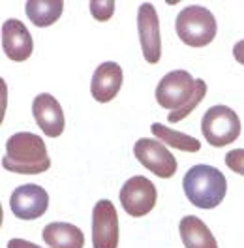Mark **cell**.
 I'll return each mask as SVG.
<instances>
[{
	"label": "cell",
	"mask_w": 244,
	"mask_h": 248,
	"mask_svg": "<svg viewBox=\"0 0 244 248\" xmlns=\"http://www.w3.org/2000/svg\"><path fill=\"white\" fill-rule=\"evenodd\" d=\"M2 168L19 175H38L51 168L44 140L30 132H17L6 141Z\"/></svg>",
	"instance_id": "cell-1"
},
{
	"label": "cell",
	"mask_w": 244,
	"mask_h": 248,
	"mask_svg": "<svg viewBox=\"0 0 244 248\" xmlns=\"http://www.w3.org/2000/svg\"><path fill=\"white\" fill-rule=\"evenodd\" d=\"M188 202L198 209H214L228 194V179L218 168L198 164L186 171L183 179Z\"/></svg>",
	"instance_id": "cell-2"
},
{
	"label": "cell",
	"mask_w": 244,
	"mask_h": 248,
	"mask_svg": "<svg viewBox=\"0 0 244 248\" xmlns=\"http://www.w3.org/2000/svg\"><path fill=\"white\" fill-rule=\"evenodd\" d=\"M175 31L186 46L205 47L216 38L218 25L211 10L203 6H188L177 16Z\"/></svg>",
	"instance_id": "cell-3"
},
{
	"label": "cell",
	"mask_w": 244,
	"mask_h": 248,
	"mask_svg": "<svg viewBox=\"0 0 244 248\" xmlns=\"http://www.w3.org/2000/svg\"><path fill=\"white\" fill-rule=\"evenodd\" d=\"M241 119L239 115L228 106H213L207 109L201 121V132L205 140L213 147H226L241 136Z\"/></svg>",
	"instance_id": "cell-4"
},
{
	"label": "cell",
	"mask_w": 244,
	"mask_h": 248,
	"mask_svg": "<svg viewBox=\"0 0 244 248\" xmlns=\"http://www.w3.org/2000/svg\"><path fill=\"white\" fill-rule=\"evenodd\" d=\"M196 94V79L186 70H173L160 79L156 87V102L169 113L183 111Z\"/></svg>",
	"instance_id": "cell-5"
},
{
	"label": "cell",
	"mask_w": 244,
	"mask_h": 248,
	"mask_svg": "<svg viewBox=\"0 0 244 248\" xmlns=\"http://www.w3.org/2000/svg\"><path fill=\"white\" fill-rule=\"evenodd\" d=\"M119 200H121V205L124 207L126 215L141 218L154 209L156 200H158V192H156L152 181H149L143 175H134L122 185Z\"/></svg>",
	"instance_id": "cell-6"
},
{
	"label": "cell",
	"mask_w": 244,
	"mask_h": 248,
	"mask_svg": "<svg viewBox=\"0 0 244 248\" xmlns=\"http://www.w3.org/2000/svg\"><path fill=\"white\" fill-rule=\"evenodd\" d=\"M134 155L143 168L152 171L160 179H171L179 168L177 158L160 140H152V138L139 140L134 145Z\"/></svg>",
	"instance_id": "cell-7"
},
{
	"label": "cell",
	"mask_w": 244,
	"mask_h": 248,
	"mask_svg": "<svg viewBox=\"0 0 244 248\" xmlns=\"http://www.w3.org/2000/svg\"><path fill=\"white\" fill-rule=\"evenodd\" d=\"M92 247L119 248V215L109 200H100L92 209Z\"/></svg>",
	"instance_id": "cell-8"
},
{
	"label": "cell",
	"mask_w": 244,
	"mask_h": 248,
	"mask_svg": "<svg viewBox=\"0 0 244 248\" xmlns=\"http://www.w3.org/2000/svg\"><path fill=\"white\" fill-rule=\"evenodd\" d=\"M139 42L143 49V59L149 64H158L162 59V38H160V19L151 2L141 4L137 10Z\"/></svg>",
	"instance_id": "cell-9"
},
{
	"label": "cell",
	"mask_w": 244,
	"mask_h": 248,
	"mask_svg": "<svg viewBox=\"0 0 244 248\" xmlns=\"http://www.w3.org/2000/svg\"><path fill=\"white\" fill-rule=\"evenodd\" d=\"M49 207V194L38 185L17 186L10 198V209L19 220H36L44 217Z\"/></svg>",
	"instance_id": "cell-10"
},
{
	"label": "cell",
	"mask_w": 244,
	"mask_h": 248,
	"mask_svg": "<svg viewBox=\"0 0 244 248\" xmlns=\"http://www.w3.org/2000/svg\"><path fill=\"white\" fill-rule=\"evenodd\" d=\"M32 115L34 121L40 126V130L49 138H59L64 132V111L59 100L51 94H38L32 102Z\"/></svg>",
	"instance_id": "cell-11"
},
{
	"label": "cell",
	"mask_w": 244,
	"mask_h": 248,
	"mask_svg": "<svg viewBox=\"0 0 244 248\" xmlns=\"http://www.w3.org/2000/svg\"><path fill=\"white\" fill-rule=\"evenodd\" d=\"M2 49L6 57L14 62H25L34 51L29 29L19 19H8L2 25Z\"/></svg>",
	"instance_id": "cell-12"
},
{
	"label": "cell",
	"mask_w": 244,
	"mask_h": 248,
	"mask_svg": "<svg viewBox=\"0 0 244 248\" xmlns=\"http://www.w3.org/2000/svg\"><path fill=\"white\" fill-rule=\"evenodd\" d=\"M122 81H124V74H122V68L117 62L107 61L104 64H100L94 70V76L91 81L92 98L100 104L111 102L121 91Z\"/></svg>",
	"instance_id": "cell-13"
},
{
	"label": "cell",
	"mask_w": 244,
	"mask_h": 248,
	"mask_svg": "<svg viewBox=\"0 0 244 248\" xmlns=\"http://www.w3.org/2000/svg\"><path fill=\"white\" fill-rule=\"evenodd\" d=\"M42 237L49 248H83L85 235L83 232L68 222H51L42 232Z\"/></svg>",
	"instance_id": "cell-14"
},
{
	"label": "cell",
	"mask_w": 244,
	"mask_h": 248,
	"mask_svg": "<svg viewBox=\"0 0 244 248\" xmlns=\"http://www.w3.org/2000/svg\"><path fill=\"white\" fill-rule=\"evenodd\" d=\"M179 232L186 248H218V243L209 226L194 215H188L181 220Z\"/></svg>",
	"instance_id": "cell-15"
},
{
	"label": "cell",
	"mask_w": 244,
	"mask_h": 248,
	"mask_svg": "<svg viewBox=\"0 0 244 248\" xmlns=\"http://www.w3.org/2000/svg\"><path fill=\"white\" fill-rule=\"evenodd\" d=\"M25 12L32 25L44 29V27H51L61 19L64 12V2L62 0H29L25 6Z\"/></svg>",
	"instance_id": "cell-16"
},
{
	"label": "cell",
	"mask_w": 244,
	"mask_h": 248,
	"mask_svg": "<svg viewBox=\"0 0 244 248\" xmlns=\"http://www.w3.org/2000/svg\"><path fill=\"white\" fill-rule=\"evenodd\" d=\"M151 132L164 145L173 147V149H179V151H184V153H199V149H201V141L198 138H192L188 134L177 132V130L168 128V126H164V124L160 123H154L151 126Z\"/></svg>",
	"instance_id": "cell-17"
},
{
	"label": "cell",
	"mask_w": 244,
	"mask_h": 248,
	"mask_svg": "<svg viewBox=\"0 0 244 248\" xmlns=\"http://www.w3.org/2000/svg\"><path fill=\"white\" fill-rule=\"evenodd\" d=\"M205 94H207V83L203 81V79H196V94H194V98H192V102L183 109V111H179V113H169L168 115V121L171 124L175 123H181L184 117H188L194 109L198 108L199 104L203 102V98H205Z\"/></svg>",
	"instance_id": "cell-18"
},
{
	"label": "cell",
	"mask_w": 244,
	"mask_h": 248,
	"mask_svg": "<svg viewBox=\"0 0 244 248\" xmlns=\"http://www.w3.org/2000/svg\"><path fill=\"white\" fill-rule=\"evenodd\" d=\"M91 14L96 21H109L115 14V2L113 0H92Z\"/></svg>",
	"instance_id": "cell-19"
},
{
	"label": "cell",
	"mask_w": 244,
	"mask_h": 248,
	"mask_svg": "<svg viewBox=\"0 0 244 248\" xmlns=\"http://www.w3.org/2000/svg\"><path fill=\"white\" fill-rule=\"evenodd\" d=\"M226 166L244 177V149H233L226 155Z\"/></svg>",
	"instance_id": "cell-20"
},
{
	"label": "cell",
	"mask_w": 244,
	"mask_h": 248,
	"mask_svg": "<svg viewBox=\"0 0 244 248\" xmlns=\"http://www.w3.org/2000/svg\"><path fill=\"white\" fill-rule=\"evenodd\" d=\"M8 248H42V247L34 245L30 241H25V239H10L8 241Z\"/></svg>",
	"instance_id": "cell-21"
},
{
	"label": "cell",
	"mask_w": 244,
	"mask_h": 248,
	"mask_svg": "<svg viewBox=\"0 0 244 248\" xmlns=\"http://www.w3.org/2000/svg\"><path fill=\"white\" fill-rule=\"evenodd\" d=\"M233 57H235V61L239 62V64L244 66V40L235 44V47H233Z\"/></svg>",
	"instance_id": "cell-22"
}]
</instances>
